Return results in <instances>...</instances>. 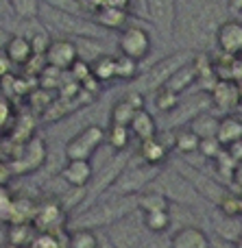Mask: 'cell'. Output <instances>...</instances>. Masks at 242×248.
<instances>
[{"instance_id":"obj_1","label":"cell","mask_w":242,"mask_h":248,"mask_svg":"<svg viewBox=\"0 0 242 248\" xmlns=\"http://www.w3.org/2000/svg\"><path fill=\"white\" fill-rule=\"evenodd\" d=\"M138 209V196H113L107 201H98L96 205L87 207L79 214L74 229H96V227H112L118 220L131 216Z\"/></svg>"},{"instance_id":"obj_2","label":"cell","mask_w":242,"mask_h":248,"mask_svg":"<svg viewBox=\"0 0 242 248\" xmlns=\"http://www.w3.org/2000/svg\"><path fill=\"white\" fill-rule=\"evenodd\" d=\"M37 20L46 26L48 31H59L65 37H90V39H100L107 31H103L94 20H87L83 16H74V13H65V11H57V9H50L46 4L39 7V16Z\"/></svg>"},{"instance_id":"obj_3","label":"cell","mask_w":242,"mask_h":248,"mask_svg":"<svg viewBox=\"0 0 242 248\" xmlns=\"http://www.w3.org/2000/svg\"><path fill=\"white\" fill-rule=\"evenodd\" d=\"M11 163V170L16 176H26L31 172H37L48 161V146L42 135H33L26 141L16 146V153L7 159Z\"/></svg>"},{"instance_id":"obj_4","label":"cell","mask_w":242,"mask_h":248,"mask_svg":"<svg viewBox=\"0 0 242 248\" xmlns=\"http://www.w3.org/2000/svg\"><path fill=\"white\" fill-rule=\"evenodd\" d=\"M157 174H160V168L155 166H146V163L129 166L127 163L120 174L116 176V181L112 183V194L113 196H138V192L142 194V189L148 183H153Z\"/></svg>"},{"instance_id":"obj_5","label":"cell","mask_w":242,"mask_h":248,"mask_svg":"<svg viewBox=\"0 0 242 248\" xmlns=\"http://www.w3.org/2000/svg\"><path fill=\"white\" fill-rule=\"evenodd\" d=\"M105 144V128L98 124H87L85 128L77 133L74 137H70V141L65 144V159H83L90 161L92 155Z\"/></svg>"},{"instance_id":"obj_6","label":"cell","mask_w":242,"mask_h":248,"mask_svg":"<svg viewBox=\"0 0 242 248\" xmlns=\"http://www.w3.org/2000/svg\"><path fill=\"white\" fill-rule=\"evenodd\" d=\"M65 216L68 211L64 209L59 198H44V201H37L33 227L37 229V233H64L68 227Z\"/></svg>"},{"instance_id":"obj_7","label":"cell","mask_w":242,"mask_h":248,"mask_svg":"<svg viewBox=\"0 0 242 248\" xmlns=\"http://www.w3.org/2000/svg\"><path fill=\"white\" fill-rule=\"evenodd\" d=\"M118 50L120 55L131 57L133 61H142L148 57L151 52V35L142 29V26H133L129 24L127 29L120 31V37H118Z\"/></svg>"},{"instance_id":"obj_8","label":"cell","mask_w":242,"mask_h":248,"mask_svg":"<svg viewBox=\"0 0 242 248\" xmlns=\"http://www.w3.org/2000/svg\"><path fill=\"white\" fill-rule=\"evenodd\" d=\"M192 59H194V52L192 50H179V52H175V55L166 57V59H161L155 68H151L146 72V77H144V85L151 87V90L155 92L157 87L164 85V83L168 81L181 65L190 63Z\"/></svg>"},{"instance_id":"obj_9","label":"cell","mask_w":242,"mask_h":248,"mask_svg":"<svg viewBox=\"0 0 242 248\" xmlns=\"http://www.w3.org/2000/svg\"><path fill=\"white\" fill-rule=\"evenodd\" d=\"M44 59H46V65H50V68L59 70V72H70V68L79 61V50L74 39L68 37L52 39Z\"/></svg>"},{"instance_id":"obj_10","label":"cell","mask_w":242,"mask_h":248,"mask_svg":"<svg viewBox=\"0 0 242 248\" xmlns=\"http://www.w3.org/2000/svg\"><path fill=\"white\" fill-rule=\"evenodd\" d=\"M216 44L223 50V55L242 57V22L240 20H225L216 29Z\"/></svg>"},{"instance_id":"obj_11","label":"cell","mask_w":242,"mask_h":248,"mask_svg":"<svg viewBox=\"0 0 242 248\" xmlns=\"http://www.w3.org/2000/svg\"><path fill=\"white\" fill-rule=\"evenodd\" d=\"M146 11L151 22L164 35H170L177 20V2L175 0H146Z\"/></svg>"},{"instance_id":"obj_12","label":"cell","mask_w":242,"mask_h":248,"mask_svg":"<svg viewBox=\"0 0 242 248\" xmlns=\"http://www.w3.org/2000/svg\"><path fill=\"white\" fill-rule=\"evenodd\" d=\"M210 100L221 111H231L240 105V87L234 78H218L210 90Z\"/></svg>"},{"instance_id":"obj_13","label":"cell","mask_w":242,"mask_h":248,"mask_svg":"<svg viewBox=\"0 0 242 248\" xmlns=\"http://www.w3.org/2000/svg\"><path fill=\"white\" fill-rule=\"evenodd\" d=\"M92 161H83V159H65V163L59 170V179L64 181L68 187H87L92 179Z\"/></svg>"},{"instance_id":"obj_14","label":"cell","mask_w":242,"mask_h":248,"mask_svg":"<svg viewBox=\"0 0 242 248\" xmlns=\"http://www.w3.org/2000/svg\"><path fill=\"white\" fill-rule=\"evenodd\" d=\"M170 248H212V242L199 227H183L170 237Z\"/></svg>"},{"instance_id":"obj_15","label":"cell","mask_w":242,"mask_h":248,"mask_svg":"<svg viewBox=\"0 0 242 248\" xmlns=\"http://www.w3.org/2000/svg\"><path fill=\"white\" fill-rule=\"evenodd\" d=\"M138 155H140V159H142L146 166H155V168H160L161 163L168 159V155H170V148L164 144V141L160 140V137H151V140H144V141H140V146H138Z\"/></svg>"},{"instance_id":"obj_16","label":"cell","mask_w":242,"mask_h":248,"mask_svg":"<svg viewBox=\"0 0 242 248\" xmlns=\"http://www.w3.org/2000/svg\"><path fill=\"white\" fill-rule=\"evenodd\" d=\"M4 55L9 57L11 65H20L24 68L29 63V59L33 57V48H31V42L24 37V35H11V37L4 42Z\"/></svg>"},{"instance_id":"obj_17","label":"cell","mask_w":242,"mask_h":248,"mask_svg":"<svg viewBox=\"0 0 242 248\" xmlns=\"http://www.w3.org/2000/svg\"><path fill=\"white\" fill-rule=\"evenodd\" d=\"M92 20L103 31H122L129 26V11L116 9V7H103L100 11L94 13Z\"/></svg>"},{"instance_id":"obj_18","label":"cell","mask_w":242,"mask_h":248,"mask_svg":"<svg viewBox=\"0 0 242 248\" xmlns=\"http://www.w3.org/2000/svg\"><path fill=\"white\" fill-rule=\"evenodd\" d=\"M4 237H7V244L17 246V248H31L35 235H37V229L33 227V222H13V224H4Z\"/></svg>"},{"instance_id":"obj_19","label":"cell","mask_w":242,"mask_h":248,"mask_svg":"<svg viewBox=\"0 0 242 248\" xmlns=\"http://www.w3.org/2000/svg\"><path fill=\"white\" fill-rule=\"evenodd\" d=\"M216 140L223 146H231L234 141L242 140V118L227 113V116L218 118V128H216Z\"/></svg>"},{"instance_id":"obj_20","label":"cell","mask_w":242,"mask_h":248,"mask_svg":"<svg viewBox=\"0 0 242 248\" xmlns=\"http://www.w3.org/2000/svg\"><path fill=\"white\" fill-rule=\"evenodd\" d=\"M129 133L138 137L140 141L155 137L157 135V122H155V118H153L151 113L146 111V109H140V111H135L133 120H131V124H129Z\"/></svg>"},{"instance_id":"obj_21","label":"cell","mask_w":242,"mask_h":248,"mask_svg":"<svg viewBox=\"0 0 242 248\" xmlns=\"http://www.w3.org/2000/svg\"><path fill=\"white\" fill-rule=\"evenodd\" d=\"M196 81H199V77H196L194 59H192L190 63L181 65V68H179L177 72H175L173 77H170L168 81L164 83V87H168V90H170V92H175V94H181V92H186L190 85H194Z\"/></svg>"},{"instance_id":"obj_22","label":"cell","mask_w":242,"mask_h":248,"mask_svg":"<svg viewBox=\"0 0 242 248\" xmlns=\"http://www.w3.org/2000/svg\"><path fill=\"white\" fill-rule=\"evenodd\" d=\"M90 72L100 85L116 81V57L112 55H100L90 63Z\"/></svg>"},{"instance_id":"obj_23","label":"cell","mask_w":242,"mask_h":248,"mask_svg":"<svg viewBox=\"0 0 242 248\" xmlns=\"http://www.w3.org/2000/svg\"><path fill=\"white\" fill-rule=\"evenodd\" d=\"M35 209H37V201H33V198H24V196H16V198H13L11 214H9L7 224H13V222H33Z\"/></svg>"},{"instance_id":"obj_24","label":"cell","mask_w":242,"mask_h":248,"mask_svg":"<svg viewBox=\"0 0 242 248\" xmlns=\"http://www.w3.org/2000/svg\"><path fill=\"white\" fill-rule=\"evenodd\" d=\"M190 128L199 140H208V137H216V128H218V118L212 116L210 111H203L199 116H194L190 120Z\"/></svg>"},{"instance_id":"obj_25","label":"cell","mask_w":242,"mask_h":248,"mask_svg":"<svg viewBox=\"0 0 242 248\" xmlns=\"http://www.w3.org/2000/svg\"><path fill=\"white\" fill-rule=\"evenodd\" d=\"M138 209L142 211V214H151V211H168L170 202H168V198H166V194L153 189V192L138 194Z\"/></svg>"},{"instance_id":"obj_26","label":"cell","mask_w":242,"mask_h":248,"mask_svg":"<svg viewBox=\"0 0 242 248\" xmlns=\"http://www.w3.org/2000/svg\"><path fill=\"white\" fill-rule=\"evenodd\" d=\"M16 105L9 98L4 92H0V140L9 137V133L13 131V124H16Z\"/></svg>"},{"instance_id":"obj_27","label":"cell","mask_w":242,"mask_h":248,"mask_svg":"<svg viewBox=\"0 0 242 248\" xmlns=\"http://www.w3.org/2000/svg\"><path fill=\"white\" fill-rule=\"evenodd\" d=\"M7 2L13 17H17V20H37L39 7H42L39 0H7Z\"/></svg>"},{"instance_id":"obj_28","label":"cell","mask_w":242,"mask_h":248,"mask_svg":"<svg viewBox=\"0 0 242 248\" xmlns=\"http://www.w3.org/2000/svg\"><path fill=\"white\" fill-rule=\"evenodd\" d=\"M199 144H201V140L190 128H181L175 135L173 148H177V153H181V155H192V153H199Z\"/></svg>"},{"instance_id":"obj_29","label":"cell","mask_w":242,"mask_h":248,"mask_svg":"<svg viewBox=\"0 0 242 248\" xmlns=\"http://www.w3.org/2000/svg\"><path fill=\"white\" fill-rule=\"evenodd\" d=\"M170 211H151V214L142 216V224L146 231L151 233H164L170 229Z\"/></svg>"},{"instance_id":"obj_30","label":"cell","mask_w":242,"mask_h":248,"mask_svg":"<svg viewBox=\"0 0 242 248\" xmlns=\"http://www.w3.org/2000/svg\"><path fill=\"white\" fill-rule=\"evenodd\" d=\"M153 103H155L157 111L161 113H170L177 109L179 105V94H175V92H170L168 87H157L155 92H153Z\"/></svg>"},{"instance_id":"obj_31","label":"cell","mask_w":242,"mask_h":248,"mask_svg":"<svg viewBox=\"0 0 242 248\" xmlns=\"http://www.w3.org/2000/svg\"><path fill=\"white\" fill-rule=\"evenodd\" d=\"M131 140L129 126H120V124H112V126L105 131V141L112 146L113 150H125L127 144Z\"/></svg>"},{"instance_id":"obj_32","label":"cell","mask_w":242,"mask_h":248,"mask_svg":"<svg viewBox=\"0 0 242 248\" xmlns=\"http://www.w3.org/2000/svg\"><path fill=\"white\" fill-rule=\"evenodd\" d=\"M140 74V63L131 57L118 55L116 57V78L118 81H135Z\"/></svg>"},{"instance_id":"obj_33","label":"cell","mask_w":242,"mask_h":248,"mask_svg":"<svg viewBox=\"0 0 242 248\" xmlns=\"http://www.w3.org/2000/svg\"><path fill=\"white\" fill-rule=\"evenodd\" d=\"M31 42V48H33V55H39V57H44L46 55V50H48V46H50V42H52V37H50V31L46 29V26H39V29H35L33 33L26 37Z\"/></svg>"},{"instance_id":"obj_34","label":"cell","mask_w":242,"mask_h":248,"mask_svg":"<svg viewBox=\"0 0 242 248\" xmlns=\"http://www.w3.org/2000/svg\"><path fill=\"white\" fill-rule=\"evenodd\" d=\"M68 248H98V240L90 229H74L68 235Z\"/></svg>"},{"instance_id":"obj_35","label":"cell","mask_w":242,"mask_h":248,"mask_svg":"<svg viewBox=\"0 0 242 248\" xmlns=\"http://www.w3.org/2000/svg\"><path fill=\"white\" fill-rule=\"evenodd\" d=\"M135 116V109L129 105V100L122 98L113 105L112 109V124H120V126H129Z\"/></svg>"},{"instance_id":"obj_36","label":"cell","mask_w":242,"mask_h":248,"mask_svg":"<svg viewBox=\"0 0 242 248\" xmlns=\"http://www.w3.org/2000/svg\"><path fill=\"white\" fill-rule=\"evenodd\" d=\"M64 233H37L31 248H68V240Z\"/></svg>"},{"instance_id":"obj_37","label":"cell","mask_w":242,"mask_h":248,"mask_svg":"<svg viewBox=\"0 0 242 248\" xmlns=\"http://www.w3.org/2000/svg\"><path fill=\"white\" fill-rule=\"evenodd\" d=\"M218 209L225 218H240V211H238V194H231L225 192L221 198H218Z\"/></svg>"},{"instance_id":"obj_38","label":"cell","mask_w":242,"mask_h":248,"mask_svg":"<svg viewBox=\"0 0 242 248\" xmlns=\"http://www.w3.org/2000/svg\"><path fill=\"white\" fill-rule=\"evenodd\" d=\"M39 2L50 7V9H57V11H65V13H74V16L85 17V11H83L79 0H39Z\"/></svg>"},{"instance_id":"obj_39","label":"cell","mask_w":242,"mask_h":248,"mask_svg":"<svg viewBox=\"0 0 242 248\" xmlns=\"http://www.w3.org/2000/svg\"><path fill=\"white\" fill-rule=\"evenodd\" d=\"M225 150V146L221 144V141L216 140V137H208V140H201L199 144V153L203 155L205 159H210V161H214V159L218 157V155Z\"/></svg>"},{"instance_id":"obj_40","label":"cell","mask_w":242,"mask_h":248,"mask_svg":"<svg viewBox=\"0 0 242 248\" xmlns=\"http://www.w3.org/2000/svg\"><path fill=\"white\" fill-rule=\"evenodd\" d=\"M13 194L9 187H0V222L7 224L9 214H11V205H13Z\"/></svg>"},{"instance_id":"obj_41","label":"cell","mask_w":242,"mask_h":248,"mask_svg":"<svg viewBox=\"0 0 242 248\" xmlns=\"http://www.w3.org/2000/svg\"><path fill=\"white\" fill-rule=\"evenodd\" d=\"M214 163H216V168H218V172H221V174H225V176H229V179H231V174H234V168H236V161L229 157L227 148L223 150V153L218 155L216 159H214Z\"/></svg>"},{"instance_id":"obj_42","label":"cell","mask_w":242,"mask_h":248,"mask_svg":"<svg viewBox=\"0 0 242 248\" xmlns=\"http://www.w3.org/2000/svg\"><path fill=\"white\" fill-rule=\"evenodd\" d=\"M13 179H16V174L11 170V163L7 159H0V187H9Z\"/></svg>"},{"instance_id":"obj_43","label":"cell","mask_w":242,"mask_h":248,"mask_svg":"<svg viewBox=\"0 0 242 248\" xmlns=\"http://www.w3.org/2000/svg\"><path fill=\"white\" fill-rule=\"evenodd\" d=\"M83 7V11H85V16L90 13L92 17H94L96 11H100L103 7H107V0H79Z\"/></svg>"},{"instance_id":"obj_44","label":"cell","mask_w":242,"mask_h":248,"mask_svg":"<svg viewBox=\"0 0 242 248\" xmlns=\"http://www.w3.org/2000/svg\"><path fill=\"white\" fill-rule=\"evenodd\" d=\"M11 61H9V57L4 55V48H0V81H2L4 77H9V72H11Z\"/></svg>"},{"instance_id":"obj_45","label":"cell","mask_w":242,"mask_h":248,"mask_svg":"<svg viewBox=\"0 0 242 248\" xmlns=\"http://www.w3.org/2000/svg\"><path fill=\"white\" fill-rule=\"evenodd\" d=\"M125 98L129 100V105L135 109V111H140V109H144V96L140 94V92H133V94H127Z\"/></svg>"},{"instance_id":"obj_46","label":"cell","mask_w":242,"mask_h":248,"mask_svg":"<svg viewBox=\"0 0 242 248\" xmlns=\"http://www.w3.org/2000/svg\"><path fill=\"white\" fill-rule=\"evenodd\" d=\"M227 153H229V157L234 159L236 163H240L242 161V140L234 141L231 146H227Z\"/></svg>"},{"instance_id":"obj_47","label":"cell","mask_w":242,"mask_h":248,"mask_svg":"<svg viewBox=\"0 0 242 248\" xmlns=\"http://www.w3.org/2000/svg\"><path fill=\"white\" fill-rule=\"evenodd\" d=\"M231 183L236 185V187L242 192V161L240 163H236V168H234V174H231Z\"/></svg>"},{"instance_id":"obj_48","label":"cell","mask_w":242,"mask_h":248,"mask_svg":"<svg viewBox=\"0 0 242 248\" xmlns=\"http://www.w3.org/2000/svg\"><path fill=\"white\" fill-rule=\"evenodd\" d=\"M129 4H131V0H107V7L125 9V11H129Z\"/></svg>"},{"instance_id":"obj_49","label":"cell","mask_w":242,"mask_h":248,"mask_svg":"<svg viewBox=\"0 0 242 248\" xmlns=\"http://www.w3.org/2000/svg\"><path fill=\"white\" fill-rule=\"evenodd\" d=\"M227 9L231 13H242V0H227Z\"/></svg>"},{"instance_id":"obj_50","label":"cell","mask_w":242,"mask_h":248,"mask_svg":"<svg viewBox=\"0 0 242 248\" xmlns=\"http://www.w3.org/2000/svg\"><path fill=\"white\" fill-rule=\"evenodd\" d=\"M9 37H11V33H9V31L7 29H4V26L2 24H0V48H2L4 46V42H7V39Z\"/></svg>"},{"instance_id":"obj_51","label":"cell","mask_w":242,"mask_h":248,"mask_svg":"<svg viewBox=\"0 0 242 248\" xmlns=\"http://www.w3.org/2000/svg\"><path fill=\"white\" fill-rule=\"evenodd\" d=\"M7 13H11V9H9V2H7V0H0V17H4Z\"/></svg>"},{"instance_id":"obj_52","label":"cell","mask_w":242,"mask_h":248,"mask_svg":"<svg viewBox=\"0 0 242 248\" xmlns=\"http://www.w3.org/2000/svg\"><path fill=\"white\" fill-rule=\"evenodd\" d=\"M238 211H240V218H242V192L238 194Z\"/></svg>"},{"instance_id":"obj_53","label":"cell","mask_w":242,"mask_h":248,"mask_svg":"<svg viewBox=\"0 0 242 248\" xmlns=\"http://www.w3.org/2000/svg\"><path fill=\"white\" fill-rule=\"evenodd\" d=\"M234 248H242V237H240V240H238V242H236V244H234Z\"/></svg>"},{"instance_id":"obj_54","label":"cell","mask_w":242,"mask_h":248,"mask_svg":"<svg viewBox=\"0 0 242 248\" xmlns=\"http://www.w3.org/2000/svg\"><path fill=\"white\" fill-rule=\"evenodd\" d=\"M0 248H17V246H11V244H7V242H4V244L0 246Z\"/></svg>"},{"instance_id":"obj_55","label":"cell","mask_w":242,"mask_h":248,"mask_svg":"<svg viewBox=\"0 0 242 248\" xmlns=\"http://www.w3.org/2000/svg\"><path fill=\"white\" fill-rule=\"evenodd\" d=\"M238 87H240V105H242V83H238Z\"/></svg>"}]
</instances>
